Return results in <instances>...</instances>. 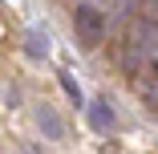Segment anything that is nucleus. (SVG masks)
I'll use <instances>...</instances> for the list:
<instances>
[{
  "instance_id": "1",
  "label": "nucleus",
  "mask_w": 158,
  "mask_h": 154,
  "mask_svg": "<svg viewBox=\"0 0 158 154\" xmlns=\"http://www.w3.org/2000/svg\"><path fill=\"white\" fill-rule=\"evenodd\" d=\"M73 28H77V41L85 49H98L106 41V12L98 4H77L73 8Z\"/></svg>"
},
{
  "instance_id": "2",
  "label": "nucleus",
  "mask_w": 158,
  "mask_h": 154,
  "mask_svg": "<svg viewBox=\"0 0 158 154\" xmlns=\"http://www.w3.org/2000/svg\"><path fill=\"white\" fill-rule=\"evenodd\" d=\"M85 110H89V122H93V130H98V134H110V130L118 126V114L110 110V102H106V98H98V102L85 106Z\"/></svg>"
},
{
  "instance_id": "3",
  "label": "nucleus",
  "mask_w": 158,
  "mask_h": 154,
  "mask_svg": "<svg viewBox=\"0 0 158 154\" xmlns=\"http://www.w3.org/2000/svg\"><path fill=\"white\" fill-rule=\"evenodd\" d=\"M37 126L45 130V138H65V122H61V114H57L49 102L37 106Z\"/></svg>"
},
{
  "instance_id": "4",
  "label": "nucleus",
  "mask_w": 158,
  "mask_h": 154,
  "mask_svg": "<svg viewBox=\"0 0 158 154\" xmlns=\"http://www.w3.org/2000/svg\"><path fill=\"white\" fill-rule=\"evenodd\" d=\"M24 53H28V57H37V61L49 53V33H45L41 24H33V28L24 33Z\"/></svg>"
},
{
  "instance_id": "5",
  "label": "nucleus",
  "mask_w": 158,
  "mask_h": 154,
  "mask_svg": "<svg viewBox=\"0 0 158 154\" xmlns=\"http://www.w3.org/2000/svg\"><path fill=\"white\" fill-rule=\"evenodd\" d=\"M57 81H61V89H65V94H69V102H73V106H85V98H81V89H77V81H73L69 73H57Z\"/></svg>"
},
{
  "instance_id": "6",
  "label": "nucleus",
  "mask_w": 158,
  "mask_h": 154,
  "mask_svg": "<svg viewBox=\"0 0 158 154\" xmlns=\"http://www.w3.org/2000/svg\"><path fill=\"white\" fill-rule=\"evenodd\" d=\"M154 77H158V61H154Z\"/></svg>"
},
{
  "instance_id": "7",
  "label": "nucleus",
  "mask_w": 158,
  "mask_h": 154,
  "mask_svg": "<svg viewBox=\"0 0 158 154\" xmlns=\"http://www.w3.org/2000/svg\"><path fill=\"white\" fill-rule=\"evenodd\" d=\"M20 154H28V150H20Z\"/></svg>"
}]
</instances>
